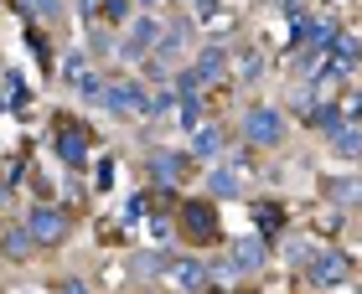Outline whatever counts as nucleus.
I'll return each mask as SVG.
<instances>
[{"label": "nucleus", "mask_w": 362, "mask_h": 294, "mask_svg": "<svg viewBox=\"0 0 362 294\" xmlns=\"http://www.w3.org/2000/svg\"><path fill=\"white\" fill-rule=\"evenodd\" d=\"M310 284H321V289H337V284H347L352 279V264H347V253L341 248H321V253H310Z\"/></svg>", "instance_id": "3"}, {"label": "nucleus", "mask_w": 362, "mask_h": 294, "mask_svg": "<svg viewBox=\"0 0 362 294\" xmlns=\"http://www.w3.org/2000/svg\"><path fill=\"white\" fill-rule=\"evenodd\" d=\"M243 140L259 145V150H274V145L285 140V114H279V109H264V104L249 109V114H243Z\"/></svg>", "instance_id": "1"}, {"label": "nucleus", "mask_w": 362, "mask_h": 294, "mask_svg": "<svg viewBox=\"0 0 362 294\" xmlns=\"http://www.w3.org/2000/svg\"><path fill=\"white\" fill-rule=\"evenodd\" d=\"M254 217H259V227H264V233H279V207H274V202H259Z\"/></svg>", "instance_id": "22"}, {"label": "nucleus", "mask_w": 362, "mask_h": 294, "mask_svg": "<svg viewBox=\"0 0 362 294\" xmlns=\"http://www.w3.org/2000/svg\"><path fill=\"white\" fill-rule=\"evenodd\" d=\"M171 284L187 289V294H202V289H212V269L202 264V258H176L171 264Z\"/></svg>", "instance_id": "5"}, {"label": "nucleus", "mask_w": 362, "mask_h": 294, "mask_svg": "<svg viewBox=\"0 0 362 294\" xmlns=\"http://www.w3.org/2000/svg\"><path fill=\"white\" fill-rule=\"evenodd\" d=\"M62 294H88V284H83V279H68V284H62Z\"/></svg>", "instance_id": "28"}, {"label": "nucleus", "mask_w": 362, "mask_h": 294, "mask_svg": "<svg viewBox=\"0 0 362 294\" xmlns=\"http://www.w3.org/2000/svg\"><path fill=\"white\" fill-rule=\"evenodd\" d=\"M151 176L160 186H176L181 176H187V155H176V150H160L156 160H151Z\"/></svg>", "instance_id": "9"}, {"label": "nucleus", "mask_w": 362, "mask_h": 294, "mask_svg": "<svg viewBox=\"0 0 362 294\" xmlns=\"http://www.w3.org/2000/svg\"><path fill=\"white\" fill-rule=\"evenodd\" d=\"M104 109L114 114H156V104H145V93L129 83V78H114V83H104V98H98Z\"/></svg>", "instance_id": "4"}, {"label": "nucleus", "mask_w": 362, "mask_h": 294, "mask_svg": "<svg viewBox=\"0 0 362 294\" xmlns=\"http://www.w3.org/2000/svg\"><path fill=\"white\" fill-rule=\"evenodd\" d=\"M192 68H197V78H202V83H223V78H228V57H223V47H202V52L192 57Z\"/></svg>", "instance_id": "8"}, {"label": "nucleus", "mask_w": 362, "mask_h": 294, "mask_svg": "<svg viewBox=\"0 0 362 294\" xmlns=\"http://www.w3.org/2000/svg\"><path fill=\"white\" fill-rule=\"evenodd\" d=\"M57 150H62V160H68V166H83V160H88V140L73 135V129H62V135H57Z\"/></svg>", "instance_id": "13"}, {"label": "nucleus", "mask_w": 362, "mask_h": 294, "mask_svg": "<svg viewBox=\"0 0 362 294\" xmlns=\"http://www.w3.org/2000/svg\"><path fill=\"white\" fill-rule=\"evenodd\" d=\"M233 73L243 78V83H254V78H259V73H264V57H259V52H243V57L233 62Z\"/></svg>", "instance_id": "21"}, {"label": "nucleus", "mask_w": 362, "mask_h": 294, "mask_svg": "<svg viewBox=\"0 0 362 294\" xmlns=\"http://www.w3.org/2000/svg\"><path fill=\"white\" fill-rule=\"evenodd\" d=\"M192 150L202 155V160L223 155V129H212V124H197V129H192Z\"/></svg>", "instance_id": "11"}, {"label": "nucleus", "mask_w": 362, "mask_h": 294, "mask_svg": "<svg viewBox=\"0 0 362 294\" xmlns=\"http://www.w3.org/2000/svg\"><path fill=\"white\" fill-rule=\"evenodd\" d=\"M207 191H212V196H238V166H233V160L212 166V176H207Z\"/></svg>", "instance_id": "10"}, {"label": "nucleus", "mask_w": 362, "mask_h": 294, "mask_svg": "<svg viewBox=\"0 0 362 294\" xmlns=\"http://www.w3.org/2000/svg\"><path fill=\"white\" fill-rule=\"evenodd\" d=\"M135 274H171L166 253H135Z\"/></svg>", "instance_id": "19"}, {"label": "nucleus", "mask_w": 362, "mask_h": 294, "mask_svg": "<svg viewBox=\"0 0 362 294\" xmlns=\"http://www.w3.org/2000/svg\"><path fill=\"white\" fill-rule=\"evenodd\" d=\"M233 258L243 264V274H254L259 264H264V243H259V238H238V248H233Z\"/></svg>", "instance_id": "14"}, {"label": "nucleus", "mask_w": 362, "mask_h": 294, "mask_svg": "<svg viewBox=\"0 0 362 294\" xmlns=\"http://www.w3.org/2000/svg\"><path fill=\"white\" fill-rule=\"evenodd\" d=\"M26 227H31V238H37V248H57L62 238H68V212L62 207H31L26 212Z\"/></svg>", "instance_id": "2"}, {"label": "nucleus", "mask_w": 362, "mask_h": 294, "mask_svg": "<svg viewBox=\"0 0 362 294\" xmlns=\"http://www.w3.org/2000/svg\"><path fill=\"white\" fill-rule=\"evenodd\" d=\"M6 104H21V73H6Z\"/></svg>", "instance_id": "24"}, {"label": "nucleus", "mask_w": 362, "mask_h": 294, "mask_svg": "<svg viewBox=\"0 0 362 294\" xmlns=\"http://www.w3.org/2000/svg\"><path fill=\"white\" fill-rule=\"evenodd\" d=\"M212 269V289H233L238 279H243V264L238 258H228V264H207Z\"/></svg>", "instance_id": "16"}, {"label": "nucleus", "mask_w": 362, "mask_h": 294, "mask_svg": "<svg viewBox=\"0 0 362 294\" xmlns=\"http://www.w3.org/2000/svg\"><path fill=\"white\" fill-rule=\"evenodd\" d=\"M187 6H192L197 16H212V11H218V0H187Z\"/></svg>", "instance_id": "27"}, {"label": "nucleus", "mask_w": 362, "mask_h": 294, "mask_svg": "<svg viewBox=\"0 0 362 294\" xmlns=\"http://www.w3.org/2000/svg\"><path fill=\"white\" fill-rule=\"evenodd\" d=\"M341 114H347V124L362 119V93H347V104H341Z\"/></svg>", "instance_id": "26"}, {"label": "nucleus", "mask_w": 362, "mask_h": 294, "mask_svg": "<svg viewBox=\"0 0 362 294\" xmlns=\"http://www.w3.org/2000/svg\"><path fill=\"white\" fill-rule=\"evenodd\" d=\"M104 16L109 21H129V0H104Z\"/></svg>", "instance_id": "23"}, {"label": "nucleus", "mask_w": 362, "mask_h": 294, "mask_svg": "<svg viewBox=\"0 0 362 294\" xmlns=\"http://www.w3.org/2000/svg\"><path fill=\"white\" fill-rule=\"evenodd\" d=\"M181 222H187V233L192 238H212V233H218V207H212V202H187V207H181Z\"/></svg>", "instance_id": "6"}, {"label": "nucleus", "mask_w": 362, "mask_h": 294, "mask_svg": "<svg viewBox=\"0 0 362 294\" xmlns=\"http://www.w3.org/2000/svg\"><path fill=\"white\" fill-rule=\"evenodd\" d=\"M332 52H337V62H347V68H352V62L362 57V42H357V37H347V31H337V42H332Z\"/></svg>", "instance_id": "18"}, {"label": "nucleus", "mask_w": 362, "mask_h": 294, "mask_svg": "<svg viewBox=\"0 0 362 294\" xmlns=\"http://www.w3.org/2000/svg\"><path fill=\"white\" fill-rule=\"evenodd\" d=\"M31 243H37V238H31V227H11V233H6V258L21 264V258L31 253Z\"/></svg>", "instance_id": "17"}, {"label": "nucleus", "mask_w": 362, "mask_h": 294, "mask_svg": "<svg viewBox=\"0 0 362 294\" xmlns=\"http://www.w3.org/2000/svg\"><path fill=\"white\" fill-rule=\"evenodd\" d=\"M26 11H37L42 21H52V16H57V0H26Z\"/></svg>", "instance_id": "25"}, {"label": "nucleus", "mask_w": 362, "mask_h": 294, "mask_svg": "<svg viewBox=\"0 0 362 294\" xmlns=\"http://www.w3.org/2000/svg\"><path fill=\"white\" fill-rule=\"evenodd\" d=\"M310 124L326 129V135H341V129H347V114H341V104H316L310 109Z\"/></svg>", "instance_id": "12"}, {"label": "nucleus", "mask_w": 362, "mask_h": 294, "mask_svg": "<svg viewBox=\"0 0 362 294\" xmlns=\"http://www.w3.org/2000/svg\"><path fill=\"white\" fill-rule=\"evenodd\" d=\"M187 42H192V26H187V21H171V26H166V42H160V47H166V52L176 57Z\"/></svg>", "instance_id": "20"}, {"label": "nucleus", "mask_w": 362, "mask_h": 294, "mask_svg": "<svg viewBox=\"0 0 362 294\" xmlns=\"http://www.w3.org/2000/svg\"><path fill=\"white\" fill-rule=\"evenodd\" d=\"M321 191L332 207H362V176H326Z\"/></svg>", "instance_id": "7"}, {"label": "nucleus", "mask_w": 362, "mask_h": 294, "mask_svg": "<svg viewBox=\"0 0 362 294\" xmlns=\"http://www.w3.org/2000/svg\"><path fill=\"white\" fill-rule=\"evenodd\" d=\"M332 150L337 155H347V160H362V129H341V135H332Z\"/></svg>", "instance_id": "15"}]
</instances>
